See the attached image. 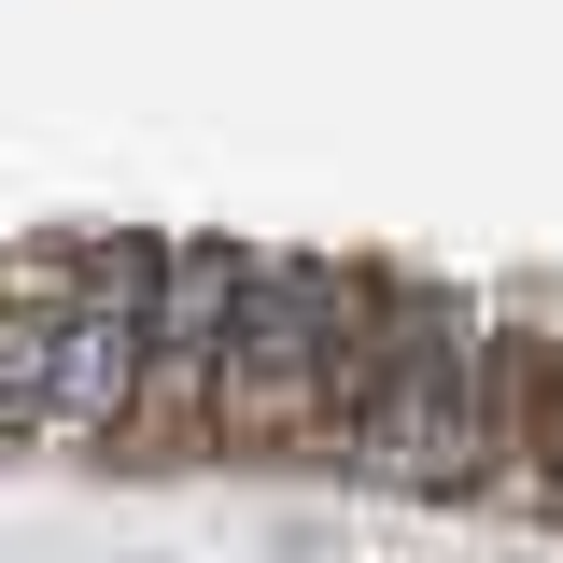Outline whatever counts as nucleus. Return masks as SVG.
<instances>
[{"instance_id": "nucleus-3", "label": "nucleus", "mask_w": 563, "mask_h": 563, "mask_svg": "<svg viewBox=\"0 0 563 563\" xmlns=\"http://www.w3.org/2000/svg\"><path fill=\"white\" fill-rule=\"evenodd\" d=\"M493 493L563 507V366H521L507 380V465H493Z\"/></svg>"}, {"instance_id": "nucleus-1", "label": "nucleus", "mask_w": 563, "mask_h": 563, "mask_svg": "<svg viewBox=\"0 0 563 563\" xmlns=\"http://www.w3.org/2000/svg\"><path fill=\"white\" fill-rule=\"evenodd\" d=\"M507 380H521V352L493 339L465 296L395 282L380 324L352 339V366L324 380V451L380 493H493V465H507Z\"/></svg>"}, {"instance_id": "nucleus-2", "label": "nucleus", "mask_w": 563, "mask_h": 563, "mask_svg": "<svg viewBox=\"0 0 563 563\" xmlns=\"http://www.w3.org/2000/svg\"><path fill=\"white\" fill-rule=\"evenodd\" d=\"M380 296L395 282L352 268V254H254V310H240V352L211 380V437H240V451H268V437L324 451V380L380 324Z\"/></svg>"}]
</instances>
